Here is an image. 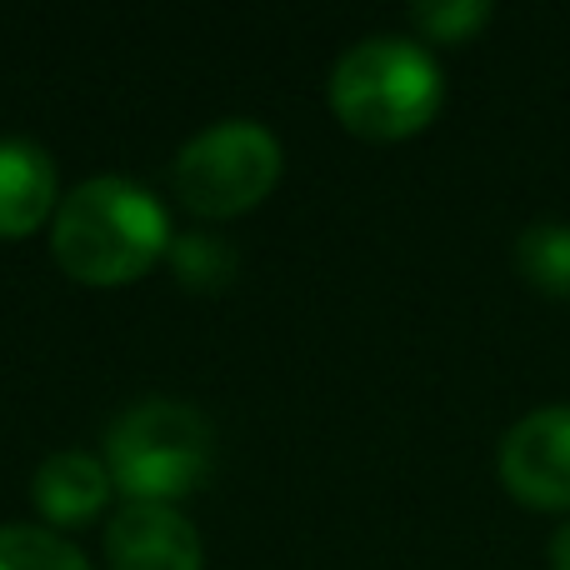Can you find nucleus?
Listing matches in <instances>:
<instances>
[{"label":"nucleus","instance_id":"nucleus-1","mask_svg":"<svg viewBox=\"0 0 570 570\" xmlns=\"http://www.w3.org/2000/svg\"><path fill=\"white\" fill-rule=\"evenodd\" d=\"M50 246L66 276L86 285H130L170 250V216L136 180L96 176L56 206Z\"/></svg>","mask_w":570,"mask_h":570},{"label":"nucleus","instance_id":"nucleus-2","mask_svg":"<svg viewBox=\"0 0 570 570\" xmlns=\"http://www.w3.org/2000/svg\"><path fill=\"white\" fill-rule=\"evenodd\" d=\"M441 66L411 36H365L331 70L335 116L365 140H401L425 130L441 110Z\"/></svg>","mask_w":570,"mask_h":570},{"label":"nucleus","instance_id":"nucleus-3","mask_svg":"<svg viewBox=\"0 0 570 570\" xmlns=\"http://www.w3.org/2000/svg\"><path fill=\"white\" fill-rule=\"evenodd\" d=\"M106 471L130 501L190 495L216 471V431L186 401H136L106 435Z\"/></svg>","mask_w":570,"mask_h":570},{"label":"nucleus","instance_id":"nucleus-4","mask_svg":"<svg viewBox=\"0 0 570 570\" xmlns=\"http://www.w3.org/2000/svg\"><path fill=\"white\" fill-rule=\"evenodd\" d=\"M281 180V140L261 120H216L176 156V190L196 216H240Z\"/></svg>","mask_w":570,"mask_h":570},{"label":"nucleus","instance_id":"nucleus-5","mask_svg":"<svg viewBox=\"0 0 570 570\" xmlns=\"http://www.w3.org/2000/svg\"><path fill=\"white\" fill-rule=\"evenodd\" d=\"M501 481L535 511H570V405H541L505 431Z\"/></svg>","mask_w":570,"mask_h":570},{"label":"nucleus","instance_id":"nucleus-6","mask_svg":"<svg viewBox=\"0 0 570 570\" xmlns=\"http://www.w3.org/2000/svg\"><path fill=\"white\" fill-rule=\"evenodd\" d=\"M110 570H200V535L176 505L126 501L106 525Z\"/></svg>","mask_w":570,"mask_h":570},{"label":"nucleus","instance_id":"nucleus-7","mask_svg":"<svg viewBox=\"0 0 570 570\" xmlns=\"http://www.w3.org/2000/svg\"><path fill=\"white\" fill-rule=\"evenodd\" d=\"M110 491H116V481H110L106 461H96V455H86V451L46 455V461L36 465V481H30V495H36L40 515H46L50 525L96 521L110 505Z\"/></svg>","mask_w":570,"mask_h":570},{"label":"nucleus","instance_id":"nucleus-8","mask_svg":"<svg viewBox=\"0 0 570 570\" xmlns=\"http://www.w3.org/2000/svg\"><path fill=\"white\" fill-rule=\"evenodd\" d=\"M56 160L36 140H0V236L20 240L56 206Z\"/></svg>","mask_w":570,"mask_h":570},{"label":"nucleus","instance_id":"nucleus-9","mask_svg":"<svg viewBox=\"0 0 570 570\" xmlns=\"http://www.w3.org/2000/svg\"><path fill=\"white\" fill-rule=\"evenodd\" d=\"M515 266L535 291L570 295V226H561V220L525 226L515 240Z\"/></svg>","mask_w":570,"mask_h":570},{"label":"nucleus","instance_id":"nucleus-10","mask_svg":"<svg viewBox=\"0 0 570 570\" xmlns=\"http://www.w3.org/2000/svg\"><path fill=\"white\" fill-rule=\"evenodd\" d=\"M0 570H90V561L46 525H0Z\"/></svg>","mask_w":570,"mask_h":570},{"label":"nucleus","instance_id":"nucleus-11","mask_svg":"<svg viewBox=\"0 0 570 570\" xmlns=\"http://www.w3.org/2000/svg\"><path fill=\"white\" fill-rule=\"evenodd\" d=\"M170 266H176V276L186 285L210 291V285H220L230 271H236V256H230V246L220 236H210V230H190V236L170 240Z\"/></svg>","mask_w":570,"mask_h":570},{"label":"nucleus","instance_id":"nucleus-12","mask_svg":"<svg viewBox=\"0 0 570 570\" xmlns=\"http://www.w3.org/2000/svg\"><path fill=\"white\" fill-rule=\"evenodd\" d=\"M411 20L431 40H465L491 20V6L485 0H421L411 6Z\"/></svg>","mask_w":570,"mask_h":570},{"label":"nucleus","instance_id":"nucleus-13","mask_svg":"<svg viewBox=\"0 0 570 570\" xmlns=\"http://www.w3.org/2000/svg\"><path fill=\"white\" fill-rule=\"evenodd\" d=\"M551 566H556V570H570V521L551 535Z\"/></svg>","mask_w":570,"mask_h":570}]
</instances>
